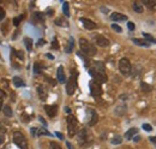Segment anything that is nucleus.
<instances>
[{"label": "nucleus", "mask_w": 156, "mask_h": 149, "mask_svg": "<svg viewBox=\"0 0 156 149\" xmlns=\"http://www.w3.org/2000/svg\"><path fill=\"white\" fill-rule=\"evenodd\" d=\"M52 48L53 49H59V43H58V40H53V42H52Z\"/></svg>", "instance_id": "36"}, {"label": "nucleus", "mask_w": 156, "mask_h": 149, "mask_svg": "<svg viewBox=\"0 0 156 149\" xmlns=\"http://www.w3.org/2000/svg\"><path fill=\"white\" fill-rule=\"evenodd\" d=\"M3 109H4V116H6V117H12V109H11V107H10L9 105H4Z\"/></svg>", "instance_id": "27"}, {"label": "nucleus", "mask_w": 156, "mask_h": 149, "mask_svg": "<svg viewBox=\"0 0 156 149\" xmlns=\"http://www.w3.org/2000/svg\"><path fill=\"white\" fill-rule=\"evenodd\" d=\"M73 46H74V41H73V39L71 37L70 41H69V45H67V47H66V53H71V52H72Z\"/></svg>", "instance_id": "28"}, {"label": "nucleus", "mask_w": 156, "mask_h": 149, "mask_svg": "<svg viewBox=\"0 0 156 149\" xmlns=\"http://www.w3.org/2000/svg\"><path fill=\"white\" fill-rule=\"evenodd\" d=\"M79 47H81V51L84 52L89 57H93V55L96 54V48H95V46L91 45L87 39H84V37H81V39H79Z\"/></svg>", "instance_id": "1"}, {"label": "nucleus", "mask_w": 156, "mask_h": 149, "mask_svg": "<svg viewBox=\"0 0 156 149\" xmlns=\"http://www.w3.org/2000/svg\"><path fill=\"white\" fill-rule=\"evenodd\" d=\"M62 12H64V15L66 17H70V5H69V3H64L62 4Z\"/></svg>", "instance_id": "25"}, {"label": "nucleus", "mask_w": 156, "mask_h": 149, "mask_svg": "<svg viewBox=\"0 0 156 149\" xmlns=\"http://www.w3.org/2000/svg\"><path fill=\"white\" fill-rule=\"evenodd\" d=\"M12 140H13V143L19 149H28V141L22 132H19V131L13 132V135H12Z\"/></svg>", "instance_id": "3"}, {"label": "nucleus", "mask_w": 156, "mask_h": 149, "mask_svg": "<svg viewBox=\"0 0 156 149\" xmlns=\"http://www.w3.org/2000/svg\"><path fill=\"white\" fill-rule=\"evenodd\" d=\"M140 88H142L143 92H145V93H149V92L152 90V87H151L150 84L145 83V82H142V83H140Z\"/></svg>", "instance_id": "20"}, {"label": "nucleus", "mask_w": 156, "mask_h": 149, "mask_svg": "<svg viewBox=\"0 0 156 149\" xmlns=\"http://www.w3.org/2000/svg\"><path fill=\"white\" fill-rule=\"evenodd\" d=\"M66 121H67L69 136H70V137H74V136L77 135V131H78V120L76 119L74 116L70 114V116H67Z\"/></svg>", "instance_id": "2"}, {"label": "nucleus", "mask_w": 156, "mask_h": 149, "mask_svg": "<svg viewBox=\"0 0 156 149\" xmlns=\"http://www.w3.org/2000/svg\"><path fill=\"white\" fill-rule=\"evenodd\" d=\"M112 144H114V145H118V144H120L121 142H123V137L121 136H119V135H115L114 137L112 138Z\"/></svg>", "instance_id": "24"}, {"label": "nucleus", "mask_w": 156, "mask_h": 149, "mask_svg": "<svg viewBox=\"0 0 156 149\" xmlns=\"http://www.w3.org/2000/svg\"><path fill=\"white\" fill-rule=\"evenodd\" d=\"M89 73L93 76V78L96 81V82H99V83H105V82H107V79H108V77H107V74H106V72H105V70H97V69H95V67H91L89 70Z\"/></svg>", "instance_id": "4"}, {"label": "nucleus", "mask_w": 156, "mask_h": 149, "mask_svg": "<svg viewBox=\"0 0 156 149\" xmlns=\"http://www.w3.org/2000/svg\"><path fill=\"white\" fill-rule=\"evenodd\" d=\"M36 132H37V129H35V128L31 129V135H33V136H36Z\"/></svg>", "instance_id": "47"}, {"label": "nucleus", "mask_w": 156, "mask_h": 149, "mask_svg": "<svg viewBox=\"0 0 156 149\" xmlns=\"http://www.w3.org/2000/svg\"><path fill=\"white\" fill-rule=\"evenodd\" d=\"M33 19L35 22H38V23H42L43 22V15L40 13V12H35V13L33 15Z\"/></svg>", "instance_id": "21"}, {"label": "nucleus", "mask_w": 156, "mask_h": 149, "mask_svg": "<svg viewBox=\"0 0 156 149\" xmlns=\"http://www.w3.org/2000/svg\"><path fill=\"white\" fill-rule=\"evenodd\" d=\"M88 113L90 114L89 116V120H88V124L90 126H94L95 124L97 123V120H99V117H97V113H96V111L95 109H88Z\"/></svg>", "instance_id": "8"}, {"label": "nucleus", "mask_w": 156, "mask_h": 149, "mask_svg": "<svg viewBox=\"0 0 156 149\" xmlns=\"http://www.w3.org/2000/svg\"><path fill=\"white\" fill-rule=\"evenodd\" d=\"M43 43H45V41H43V40H41L40 42H38V46H41V45H43Z\"/></svg>", "instance_id": "52"}, {"label": "nucleus", "mask_w": 156, "mask_h": 149, "mask_svg": "<svg viewBox=\"0 0 156 149\" xmlns=\"http://www.w3.org/2000/svg\"><path fill=\"white\" fill-rule=\"evenodd\" d=\"M45 79H46L47 82H49V83H50L52 85H55V84H57V82H55V81H53V79H50V78H49L48 76H46V77H45Z\"/></svg>", "instance_id": "40"}, {"label": "nucleus", "mask_w": 156, "mask_h": 149, "mask_svg": "<svg viewBox=\"0 0 156 149\" xmlns=\"http://www.w3.org/2000/svg\"><path fill=\"white\" fill-rule=\"evenodd\" d=\"M5 18V10L0 6V21H3Z\"/></svg>", "instance_id": "38"}, {"label": "nucleus", "mask_w": 156, "mask_h": 149, "mask_svg": "<svg viewBox=\"0 0 156 149\" xmlns=\"http://www.w3.org/2000/svg\"><path fill=\"white\" fill-rule=\"evenodd\" d=\"M3 109V99H0V111Z\"/></svg>", "instance_id": "49"}, {"label": "nucleus", "mask_w": 156, "mask_h": 149, "mask_svg": "<svg viewBox=\"0 0 156 149\" xmlns=\"http://www.w3.org/2000/svg\"><path fill=\"white\" fill-rule=\"evenodd\" d=\"M66 144H67V148H69V149H73V148H72V145H71V143H70V142H67V143H66Z\"/></svg>", "instance_id": "51"}, {"label": "nucleus", "mask_w": 156, "mask_h": 149, "mask_svg": "<svg viewBox=\"0 0 156 149\" xmlns=\"http://www.w3.org/2000/svg\"><path fill=\"white\" fill-rule=\"evenodd\" d=\"M37 93H38V96H40V99H41L42 101H45L46 99H47V92H46V89L43 88L42 85L37 87Z\"/></svg>", "instance_id": "18"}, {"label": "nucleus", "mask_w": 156, "mask_h": 149, "mask_svg": "<svg viewBox=\"0 0 156 149\" xmlns=\"http://www.w3.org/2000/svg\"><path fill=\"white\" fill-rule=\"evenodd\" d=\"M45 111L50 118H54L58 113V106L57 105H47V106H45Z\"/></svg>", "instance_id": "10"}, {"label": "nucleus", "mask_w": 156, "mask_h": 149, "mask_svg": "<svg viewBox=\"0 0 156 149\" xmlns=\"http://www.w3.org/2000/svg\"><path fill=\"white\" fill-rule=\"evenodd\" d=\"M132 42L137 46H140V47H149V42L144 41L143 39H137V37H133L132 39Z\"/></svg>", "instance_id": "19"}, {"label": "nucleus", "mask_w": 156, "mask_h": 149, "mask_svg": "<svg viewBox=\"0 0 156 149\" xmlns=\"http://www.w3.org/2000/svg\"><path fill=\"white\" fill-rule=\"evenodd\" d=\"M23 15H21V16H18V17H16V18H13V26H16V27H18V24L21 23V21L23 19Z\"/></svg>", "instance_id": "30"}, {"label": "nucleus", "mask_w": 156, "mask_h": 149, "mask_svg": "<svg viewBox=\"0 0 156 149\" xmlns=\"http://www.w3.org/2000/svg\"><path fill=\"white\" fill-rule=\"evenodd\" d=\"M16 54H17V58H18L19 60H23V59H24V53H23L22 51H18V52H16Z\"/></svg>", "instance_id": "39"}, {"label": "nucleus", "mask_w": 156, "mask_h": 149, "mask_svg": "<svg viewBox=\"0 0 156 149\" xmlns=\"http://www.w3.org/2000/svg\"><path fill=\"white\" fill-rule=\"evenodd\" d=\"M41 70H42V67L40 66V64H38V63H36V64L34 65V72H35V73H40Z\"/></svg>", "instance_id": "32"}, {"label": "nucleus", "mask_w": 156, "mask_h": 149, "mask_svg": "<svg viewBox=\"0 0 156 149\" xmlns=\"http://www.w3.org/2000/svg\"><path fill=\"white\" fill-rule=\"evenodd\" d=\"M137 133H138V129H137V128H131L128 131H126V133H125V138H126V140H132Z\"/></svg>", "instance_id": "16"}, {"label": "nucleus", "mask_w": 156, "mask_h": 149, "mask_svg": "<svg viewBox=\"0 0 156 149\" xmlns=\"http://www.w3.org/2000/svg\"><path fill=\"white\" fill-rule=\"evenodd\" d=\"M139 140H140V136H135V138H133L135 142H138Z\"/></svg>", "instance_id": "48"}, {"label": "nucleus", "mask_w": 156, "mask_h": 149, "mask_svg": "<svg viewBox=\"0 0 156 149\" xmlns=\"http://www.w3.org/2000/svg\"><path fill=\"white\" fill-rule=\"evenodd\" d=\"M55 135L58 136V137H59L60 140H64V136H62V133H60V132H55Z\"/></svg>", "instance_id": "46"}, {"label": "nucleus", "mask_w": 156, "mask_h": 149, "mask_svg": "<svg viewBox=\"0 0 156 149\" xmlns=\"http://www.w3.org/2000/svg\"><path fill=\"white\" fill-rule=\"evenodd\" d=\"M49 149H61V147L55 142H50L49 143Z\"/></svg>", "instance_id": "31"}, {"label": "nucleus", "mask_w": 156, "mask_h": 149, "mask_svg": "<svg viewBox=\"0 0 156 149\" xmlns=\"http://www.w3.org/2000/svg\"><path fill=\"white\" fill-rule=\"evenodd\" d=\"M87 141H88V131L85 129H82L79 131V133H78V142L84 144V143H87Z\"/></svg>", "instance_id": "14"}, {"label": "nucleus", "mask_w": 156, "mask_h": 149, "mask_svg": "<svg viewBox=\"0 0 156 149\" xmlns=\"http://www.w3.org/2000/svg\"><path fill=\"white\" fill-rule=\"evenodd\" d=\"M119 70L124 76H128V74L131 73L132 66H131V63H130V60L127 58H121L119 60Z\"/></svg>", "instance_id": "5"}, {"label": "nucleus", "mask_w": 156, "mask_h": 149, "mask_svg": "<svg viewBox=\"0 0 156 149\" xmlns=\"http://www.w3.org/2000/svg\"><path fill=\"white\" fill-rule=\"evenodd\" d=\"M112 29H113L115 33H121V31H123L121 28H120L119 26H116V24H112Z\"/></svg>", "instance_id": "33"}, {"label": "nucleus", "mask_w": 156, "mask_h": 149, "mask_svg": "<svg viewBox=\"0 0 156 149\" xmlns=\"http://www.w3.org/2000/svg\"><path fill=\"white\" fill-rule=\"evenodd\" d=\"M127 28H128V30H131V31H133L135 30V28H136V26L132 23V22H128L127 23Z\"/></svg>", "instance_id": "37"}, {"label": "nucleus", "mask_w": 156, "mask_h": 149, "mask_svg": "<svg viewBox=\"0 0 156 149\" xmlns=\"http://www.w3.org/2000/svg\"><path fill=\"white\" fill-rule=\"evenodd\" d=\"M0 133H4V135L6 133V128L1 123H0Z\"/></svg>", "instance_id": "41"}, {"label": "nucleus", "mask_w": 156, "mask_h": 149, "mask_svg": "<svg viewBox=\"0 0 156 149\" xmlns=\"http://www.w3.org/2000/svg\"><path fill=\"white\" fill-rule=\"evenodd\" d=\"M5 96H6V95H5V92L0 89V99H4Z\"/></svg>", "instance_id": "45"}, {"label": "nucleus", "mask_w": 156, "mask_h": 149, "mask_svg": "<svg viewBox=\"0 0 156 149\" xmlns=\"http://www.w3.org/2000/svg\"><path fill=\"white\" fill-rule=\"evenodd\" d=\"M27 116H28V114H23V116H22V120H24V121H29V120H30V118H29V117H27Z\"/></svg>", "instance_id": "43"}, {"label": "nucleus", "mask_w": 156, "mask_h": 149, "mask_svg": "<svg viewBox=\"0 0 156 149\" xmlns=\"http://www.w3.org/2000/svg\"><path fill=\"white\" fill-rule=\"evenodd\" d=\"M4 141H5V135L4 133H0V145L4 143Z\"/></svg>", "instance_id": "42"}, {"label": "nucleus", "mask_w": 156, "mask_h": 149, "mask_svg": "<svg viewBox=\"0 0 156 149\" xmlns=\"http://www.w3.org/2000/svg\"><path fill=\"white\" fill-rule=\"evenodd\" d=\"M76 88H77V72H73L66 83V93L69 95H72L76 92Z\"/></svg>", "instance_id": "6"}, {"label": "nucleus", "mask_w": 156, "mask_h": 149, "mask_svg": "<svg viewBox=\"0 0 156 149\" xmlns=\"http://www.w3.org/2000/svg\"><path fill=\"white\" fill-rule=\"evenodd\" d=\"M143 36L145 37V39L149 41V42H152V43H156V39L154 36H151L150 34H148V33H143Z\"/></svg>", "instance_id": "29"}, {"label": "nucleus", "mask_w": 156, "mask_h": 149, "mask_svg": "<svg viewBox=\"0 0 156 149\" xmlns=\"http://www.w3.org/2000/svg\"><path fill=\"white\" fill-rule=\"evenodd\" d=\"M46 55H47V57H48L49 59H54V57H53V55H52V54H49V53H47Z\"/></svg>", "instance_id": "50"}, {"label": "nucleus", "mask_w": 156, "mask_h": 149, "mask_svg": "<svg viewBox=\"0 0 156 149\" xmlns=\"http://www.w3.org/2000/svg\"><path fill=\"white\" fill-rule=\"evenodd\" d=\"M149 140H150V142H151V143H152V144L156 147V136H154V137H150Z\"/></svg>", "instance_id": "44"}, {"label": "nucleus", "mask_w": 156, "mask_h": 149, "mask_svg": "<svg viewBox=\"0 0 156 149\" xmlns=\"http://www.w3.org/2000/svg\"><path fill=\"white\" fill-rule=\"evenodd\" d=\"M24 45H25V47H27V49L29 52L33 49V40L30 39V37H25V39H24Z\"/></svg>", "instance_id": "22"}, {"label": "nucleus", "mask_w": 156, "mask_h": 149, "mask_svg": "<svg viewBox=\"0 0 156 149\" xmlns=\"http://www.w3.org/2000/svg\"><path fill=\"white\" fill-rule=\"evenodd\" d=\"M143 129H144L145 131H152V126L150 125V124H143Z\"/></svg>", "instance_id": "35"}, {"label": "nucleus", "mask_w": 156, "mask_h": 149, "mask_svg": "<svg viewBox=\"0 0 156 149\" xmlns=\"http://www.w3.org/2000/svg\"><path fill=\"white\" fill-rule=\"evenodd\" d=\"M38 135H43V136H52L50 132H48L47 130L45 129H41V130H38Z\"/></svg>", "instance_id": "34"}, {"label": "nucleus", "mask_w": 156, "mask_h": 149, "mask_svg": "<svg viewBox=\"0 0 156 149\" xmlns=\"http://www.w3.org/2000/svg\"><path fill=\"white\" fill-rule=\"evenodd\" d=\"M81 22H82V24L84 26V28H85V29H88V30H94V29H96V28H97V24H96L95 22H93L91 19H88V18H81Z\"/></svg>", "instance_id": "9"}, {"label": "nucleus", "mask_w": 156, "mask_h": 149, "mask_svg": "<svg viewBox=\"0 0 156 149\" xmlns=\"http://www.w3.org/2000/svg\"><path fill=\"white\" fill-rule=\"evenodd\" d=\"M89 88H90V93L95 99H99L102 95V88H101V83L96 82L95 79H93L89 83Z\"/></svg>", "instance_id": "7"}, {"label": "nucleus", "mask_w": 156, "mask_h": 149, "mask_svg": "<svg viewBox=\"0 0 156 149\" xmlns=\"http://www.w3.org/2000/svg\"><path fill=\"white\" fill-rule=\"evenodd\" d=\"M111 19L113 22H124L127 19V16L123 15V13H119V12H113L111 15Z\"/></svg>", "instance_id": "12"}, {"label": "nucleus", "mask_w": 156, "mask_h": 149, "mask_svg": "<svg viewBox=\"0 0 156 149\" xmlns=\"http://www.w3.org/2000/svg\"><path fill=\"white\" fill-rule=\"evenodd\" d=\"M55 24H57V26H61V27H69L67 21H65L64 18H57L55 19Z\"/></svg>", "instance_id": "26"}, {"label": "nucleus", "mask_w": 156, "mask_h": 149, "mask_svg": "<svg viewBox=\"0 0 156 149\" xmlns=\"http://www.w3.org/2000/svg\"><path fill=\"white\" fill-rule=\"evenodd\" d=\"M95 41H96V45L100 47H108L109 46V40L103 35H97Z\"/></svg>", "instance_id": "11"}, {"label": "nucleus", "mask_w": 156, "mask_h": 149, "mask_svg": "<svg viewBox=\"0 0 156 149\" xmlns=\"http://www.w3.org/2000/svg\"><path fill=\"white\" fill-rule=\"evenodd\" d=\"M57 78H58V82L59 83H65V81H66V77H65V72H64V67L62 66H59L58 67Z\"/></svg>", "instance_id": "15"}, {"label": "nucleus", "mask_w": 156, "mask_h": 149, "mask_svg": "<svg viewBox=\"0 0 156 149\" xmlns=\"http://www.w3.org/2000/svg\"><path fill=\"white\" fill-rule=\"evenodd\" d=\"M13 84H15V87H17V88H21V87L25 85L21 77H13Z\"/></svg>", "instance_id": "23"}, {"label": "nucleus", "mask_w": 156, "mask_h": 149, "mask_svg": "<svg viewBox=\"0 0 156 149\" xmlns=\"http://www.w3.org/2000/svg\"><path fill=\"white\" fill-rule=\"evenodd\" d=\"M142 4L149 11H156V0H142Z\"/></svg>", "instance_id": "13"}, {"label": "nucleus", "mask_w": 156, "mask_h": 149, "mask_svg": "<svg viewBox=\"0 0 156 149\" xmlns=\"http://www.w3.org/2000/svg\"><path fill=\"white\" fill-rule=\"evenodd\" d=\"M132 9H133L135 12H137V13H142V12H143V4H142V1H139V0L133 1Z\"/></svg>", "instance_id": "17"}]
</instances>
